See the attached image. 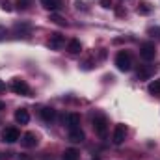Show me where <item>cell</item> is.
Wrapping results in <instances>:
<instances>
[{
    "instance_id": "29",
    "label": "cell",
    "mask_w": 160,
    "mask_h": 160,
    "mask_svg": "<svg viewBox=\"0 0 160 160\" xmlns=\"http://www.w3.org/2000/svg\"><path fill=\"white\" fill-rule=\"evenodd\" d=\"M4 108H6V104H4V102L0 101V110H4Z\"/></svg>"
},
{
    "instance_id": "12",
    "label": "cell",
    "mask_w": 160,
    "mask_h": 160,
    "mask_svg": "<svg viewBox=\"0 0 160 160\" xmlns=\"http://www.w3.org/2000/svg\"><path fill=\"white\" fill-rule=\"evenodd\" d=\"M15 121L21 123V125H26V123L30 121V114H28V110H26V108H19V110L15 112Z\"/></svg>"
},
{
    "instance_id": "18",
    "label": "cell",
    "mask_w": 160,
    "mask_h": 160,
    "mask_svg": "<svg viewBox=\"0 0 160 160\" xmlns=\"http://www.w3.org/2000/svg\"><path fill=\"white\" fill-rule=\"evenodd\" d=\"M147 89H149V93H151V95H160V78L158 80H153V82L149 84V88H147Z\"/></svg>"
},
{
    "instance_id": "30",
    "label": "cell",
    "mask_w": 160,
    "mask_h": 160,
    "mask_svg": "<svg viewBox=\"0 0 160 160\" xmlns=\"http://www.w3.org/2000/svg\"><path fill=\"white\" fill-rule=\"evenodd\" d=\"M93 160H101V158H93Z\"/></svg>"
},
{
    "instance_id": "7",
    "label": "cell",
    "mask_w": 160,
    "mask_h": 160,
    "mask_svg": "<svg viewBox=\"0 0 160 160\" xmlns=\"http://www.w3.org/2000/svg\"><path fill=\"white\" fill-rule=\"evenodd\" d=\"M65 43V38L60 34V32H54V34H50V39H48V48H52V50H58V48H62V45Z\"/></svg>"
},
{
    "instance_id": "21",
    "label": "cell",
    "mask_w": 160,
    "mask_h": 160,
    "mask_svg": "<svg viewBox=\"0 0 160 160\" xmlns=\"http://www.w3.org/2000/svg\"><path fill=\"white\" fill-rule=\"evenodd\" d=\"M147 34H149V36H153V38H160V28H158V26H151V28L147 30Z\"/></svg>"
},
{
    "instance_id": "24",
    "label": "cell",
    "mask_w": 160,
    "mask_h": 160,
    "mask_svg": "<svg viewBox=\"0 0 160 160\" xmlns=\"http://www.w3.org/2000/svg\"><path fill=\"white\" fill-rule=\"evenodd\" d=\"M9 158H11V153H8V151H6V153L0 151V160H9Z\"/></svg>"
},
{
    "instance_id": "5",
    "label": "cell",
    "mask_w": 160,
    "mask_h": 160,
    "mask_svg": "<svg viewBox=\"0 0 160 160\" xmlns=\"http://www.w3.org/2000/svg\"><path fill=\"white\" fill-rule=\"evenodd\" d=\"M19 138H21V134H19V130H17L15 127H6V128L2 130V140H4L6 143H15Z\"/></svg>"
},
{
    "instance_id": "16",
    "label": "cell",
    "mask_w": 160,
    "mask_h": 160,
    "mask_svg": "<svg viewBox=\"0 0 160 160\" xmlns=\"http://www.w3.org/2000/svg\"><path fill=\"white\" fill-rule=\"evenodd\" d=\"M41 4H43V8H47L50 11H56L62 6V0H41Z\"/></svg>"
},
{
    "instance_id": "9",
    "label": "cell",
    "mask_w": 160,
    "mask_h": 160,
    "mask_svg": "<svg viewBox=\"0 0 160 160\" xmlns=\"http://www.w3.org/2000/svg\"><path fill=\"white\" fill-rule=\"evenodd\" d=\"M13 32H15L19 38H21V36H22V38H28V36L32 34V26H30L28 22H17V24L13 26Z\"/></svg>"
},
{
    "instance_id": "28",
    "label": "cell",
    "mask_w": 160,
    "mask_h": 160,
    "mask_svg": "<svg viewBox=\"0 0 160 160\" xmlns=\"http://www.w3.org/2000/svg\"><path fill=\"white\" fill-rule=\"evenodd\" d=\"M2 91H6V84H4V80H0V93Z\"/></svg>"
},
{
    "instance_id": "13",
    "label": "cell",
    "mask_w": 160,
    "mask_h": 160,
    "mask_svg": "<svg viewBox=\"0 0 160 160\" xmlns=\"http://www.w3.org/2000/svg\"><path fill=\"white\" fill-rule=\"evenodd\" d=\"M41 118H43V121L50 123V121L56 119V110L50 106H45V108H41Z\"/></svg>"
},
{
    "instance_id": "8",
    "label": "cell",
    "mask_w": 160,
    "mask_h": 160,
    "mask_svg": "<svg viewBox=\"0 0 160 160\" xmlns=\"http://www.w3.org/2000/svg\"><path fill=\"white\" fill-rule=\"evenodd\" d=\"M21 145L26 147V149L36 147V145H38V136H36V132H24L22 138H21Z\"/></svg>"
},
{
    "instance_id": "19",
    "label": "cell",
    "mask_w": 160,
    "mask_h": 160,
    "mask_svg": "<svg viewBox=\"0 0 160 160\" xmlns=\"http://www.w3.org/2000/svg\"><path fill=\"white\" fill-rule=\"evenodd\" d=\"M48 21H52V22H56V24H60V26H65V24H67V22H65V19H63L62 15H58V13H50Z\"/></svg>"
},
{
    "instance_id": "10",
    "label": "cell",
    "mask_w": 160,
    "mask_h": 160,
    "mask_svg": "<svg viewBox=\"0 0 160 160\" xmlns=\"http://www.w3.org/2000/svg\"><path fill=\"white\" fill-rule=\"evenodd\" d=\"M65 127L69 128V130H73V128H80V114H67V118H65Z\"/></svg>"
},
{
    "instance_id": "26",
    "label": "cell",
    "mask_w": 160,
    "mask_h": 160,
    "mask_svg": "<svg viewBox=\"0 0 160 160\" xmlns=\"http://www.w3.org/2000/svg\"><path fill=\"white\" fill-rule=\"evenodd\" d=\"M101 6L108 9V8H112V0H101Z\"/></svg>"
},
{
    "instance_id": "25",
    "label": "cell",
    "mask_w": 160,
    "mask_h": 160,
    "mask_svg": "<svg viewBox=\"0 0 160 160\" xmlns=\"http://www.w3.org/2000/svg\"><path fill=\"white\" fill-rule=\"evenodd\" d=\"M6 36H8V30H6L4 26H0V41L6 39Z\"/></svg>"
},
{
    "instance_id": "11",
    "label": "cell",
    "mask_w": 160,
    "mask_h": 160,
    "mask_svg": "<svg viewBox=\"0 0 160 160\" xmlns=\"http://www.w3.org/2000/svg\"><path fill=\"white\" fill-rule=\"evenodd\" d=\"M84 130L82 128H73V130H69V142H73V143H82L84 142Z\"/></svg>"
},
{
    "instance_id": "3",
    "label": "cell",
    "mask_w": 160,
    "mask_h": 160,
    "mask_svg": "<svg viewBox=\"0 0 160 160\" xmlns=\"http://www.w3.org/2000/svg\"><path fill=\"white\" fill-rule=\"evenodd\" d=\"M93 130H95V134H97V136H101V138H104V136H106L108 121H106L104 116H95V118H93Z\"/></svg>"
},
{
    "instance_id": "27",
    "label": "cell",
    "mask_w": 160,
    "mask_h": 160,
    "mask_svg": "<svg viewBox=\"0 0 160 160\" xmlns=\"http://www.w3.org/2000/svg\"><path fill=\"white\" fill-rule=\"evenodd\" d=\"M75 6H77V9H86L84 2H80V0H77V2H75Z\"/></svg>"
},
{
    "instance_id": "20",
    "label": "cell",
    "mask_w": 160,
    "mask_h": 160,
    "mask_svg": "<svg viewBox=\"0 0 160 160\" xmlns=\"http://www.w3.org/2000/svg\"><path fill=\"white\" fill-rule=\"evenodd\" d=\"M138 13H140V15H149V13H151V6H149L147 2H140V6H138Z\"/></svg>"
},
{
    "instance_id": "14",
    "label": "cell",
    "mask_w": 160,
    "mask_h": 160,
    "mask_svg": "<svg viewBox=\"0 0 160 160\" xmlns=\"http://www.w3.org/2000/svg\"><path fill=\"white\" fill-rule=\"evenodd\" d=\"M151 75H153V67H151V65H142V67L138 69V78L140 80L151 78Z\"/></svg>"
},
{
    "instance_id": "4",
    "label": "cell",
    "mask_w": 160,
    "mask_h": 160,
    "mask_svg": "<svg viewBox=\"0 0 160 160\" xmlns=\"http://www.w3.org/2000/svg\"><path fill=\"white\" fill-rule=\"evenodd\" d=\"M11 89H13L17 95H26V97L32 93L30 86H28L24 80H21V78H13V80H11Z\"/></svg>"
},
{
    "instance_id": "17",
    "label": "cell",
    "mask_w": 160,
    "mask_h": 160,
    "mask_svg": "<svg viewBox=\"0 0 160 160\" xmlns=\"http://www.w3.org/2000/svg\"><path fill=\"white\" fill-rule=\"evenodd\" d=\"M78 151H77V149H73V147H71V149H65V151H63V160H78Z\"/></svg>"
},
{
    "instance_id": "2",
    "label": "cell",
    "mask_w": 160,
    "mask_h": 160,
    "mask_svg": "<svg viewBox=\"0 0 160 160\" xmlns=\"http://www.w3.org/2000/svg\"><path fill=\"white\" fill-rule=\"evenodd\" d=\"M140 56L145 60V62H151L155 56H157V47L153 41H145L140 45Z\"/></svg>"
},
{
    "instance_id": "1",
    "label": "cell",
    "mask_w": 160,
    "mask_h": 160,
    "mask_svg": "<svg viewBox=\"0 0 160 160\" xmlns=\"http://www.w3.org/2000/svg\"><path fill=\"white\" fill-rule=\"evenodd\" d=\"M116 65H118V69L123 71V73L130 71V67H132V58H130V54H128L127 50H119V52L116 54Z\"/></svg>"
},
{
    "instance_id": "22",
    "label": "cell",
    "mask_w": 160,
    "mask_h": 160,
    "mask_svg": "<svg viewBox=\"0 0 160 160\" xmlns=\"http://www.w3.org/2000/svg\"><path fill=\"white\" fill-rule=\"evenodd\" d=\"M30 2L28 0H17V9H28Z\"/></svg>"
},
{
    "instance_id": "15",
    "label": "cell",
    "mask_w": 160,
    "mask_h": 160,
    "mask_svg": "<svg viewBox=\"0 0 160 160\" xmlns=\"http://www.w3.org/2000/svg\"><path fill=\"white\" fill-rule=\"evenodd\" d=\"M67 50L71 54H78V52H82V43L78 39H71L67 43Z\"/></svg>"
},
{
    "instance_id": "23",
    "label": "cell",
    "mask_w": 160,
    "mask_h": 160,
    "mask_svg": "<svg viewBox=\"0 0 160 160\" xmlns=\"http://www.w3.org/2000/svg\"><path fill=\"white\" fill-rule=\"evenodd\" d=\"M0 8H2L4 11H11V4H9L8 0H4V2H0Z\"/></svg>"
},
{
    "instance_id": "6",
    "label": "cell",
    "mask_w": 160,
    "mask_h": 160,
    "mask_svg": "<svg viewBox=\"0 0 160 160\" xmlns=\"http://www.w3.org/2000/svg\"><path fill=\"white\" fill-rule=\"evenodd\" d=\"M125 138H127V127H125V125H116L114 134H112L114 143H116V145H121V143L125 142Z\"/></svg>"
}]
</instances>
